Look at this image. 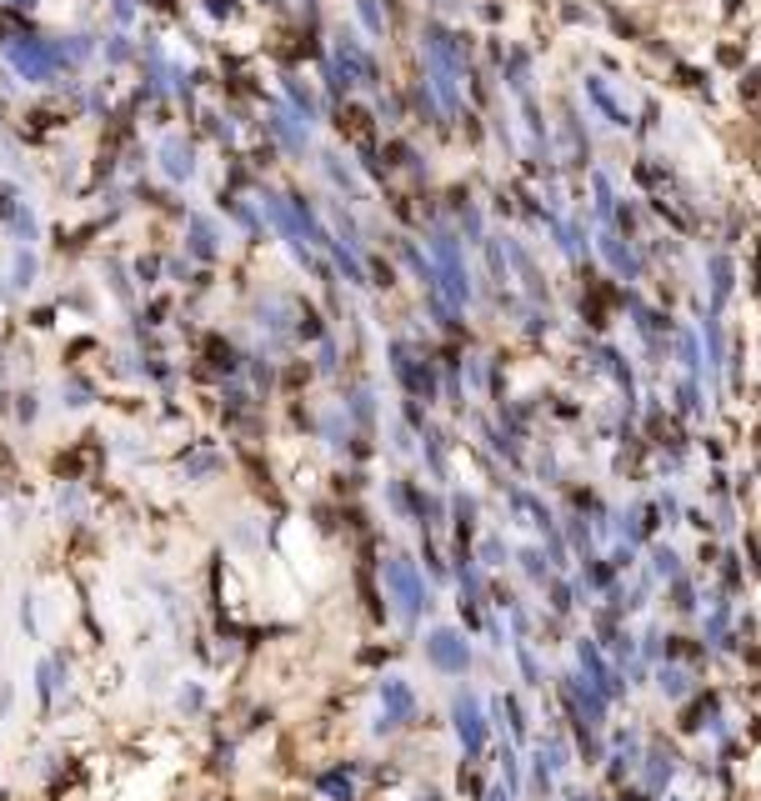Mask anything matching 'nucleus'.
<instances>
[{"label": "nucleus", "instance_id": "nucleus-1", "mask_svg": "<svg viewBox=\"0 0 761 801\" xmlns=\"http://www.w3.org/2000/svg\"><path fill=\"white\" fill-rule=\"evenodd\" d=\"M381 592H386V611L406 636H421V621L436 607V586H431L421 556L411 551H386L381 556Z\"/></svg>", "mask_w": 761, "mask_h": 801}, {"label": "nucleus", "instance_id": "nucleus-2", "mask_svg": "<svg viewBox=\"0 0 761 801\" xmlns=\"http://www.w3.org/2000/svg\"><path fill=\"white\" fill-rule=\"evenodd\" d=\"M446 722H452V737L461 741L466 762H481L491 751L496 722H491V707L477 686H452V697H446Z\"/></svg>", "mask_w": 761, "mask_h": 801}, {"label": "nucleus", "instance_id": "nucleus-3", "mask_svg": "<svg viewBox=\"0 0 761 801\" xmlns=\"http://www.w3.org/2000/svg\"><path fill=\"white\" fill-rule=\"evenodd\" d=\"M421 657L436 676L446 682H461V676L477 672V647H471V632L466 626H452V621H436L421 632Z\"/></svg>", "mask_w": 761, "mask_h": 801}, {"label": "nucleus", "instance_id": "nucleus-4", "mask_svg": "<svg viewBox=\"0 0 761 801\" xmlns=\"http://www.w3.org/2000/svg\"><path fill=\"white\" fill-rule=\"evenodd\" d=\"M376 707H381L376 711V726H371L376 741H391L396 732H406V726L421 722V697H416V686L401 672L376 676Z\"/></svg>", "mask_w": 761, "mask_h": 801}, {"label": "nucleus", "instance_id": "nucleus-5", "mask_svg": "<svg viewBox=\"0 0 761 801\" xmlns=\"http://www.w3.org/2000/svg\"><path fill=\"white\" fill-rule=\"evenodd\" d=\"M5 65L21 80H30V86H46V80H55L65 71V51L61 40L51 36H15L5 40Z\"/></svg>", "mask_w": 761, "mask_h": 801}, {"label": "nucleus", "instance_id": "nucleus-6", "mask_svg": "<svg viewBox=\"0 0 761 801\" xmlns=\"http://www.w3.org/2000/svg\"><path fill=\"white\" fill-rule=\"evenodd\" d=\"M571 666H576V672L586 676L592 686H601V691L611 697V707L632 697V682H626V672H621L617 661L601 651V641H596V636H576V641H571Z\"/></svg>", "mask_w": 761, "mask_h": 801}, {"label": "nucleus", "instance_id": "nucleus-7", "mask_svg": "<svg viewBox=\"0 0 761 801\" xmlns=\"http://www.w3.org/2000/svg\"><path fill=\"white\" fill-rule=\"evenodd\" d=\"M30 686H36V701L46 711L55 707V701L71 697V657L65 651H46V657L36 661V672H30Z\"/></svg>", "mask_w": 761, "mask_h": 801}, {"label": "nucleus", "instance_id": "nucleus-8", "mask_svg": "<svg viewBox=\"0 0 761 801\" xmlns=\"http://www.w3.org/2000/svg\"><path fill=\"white\" fill-rule=\"evenodd\" d=\"M486 707H491V722H502L506 741L527 751V741H531V711H527V701H521V691H496V697H486Z\"/></svg>", "mask_w": 761, "mask_h": 801}, {"label": "nucleus", "instance_id": "nucleus-9", "mask_svg": "<svg viewBox=\"0 0 761 801\" xmlns=\"http://www.w3.org/2000/svg\"><path fill=\"white\" fill-rule=\"evenodd\" d=\"M676 756H671L667 747H642V756H636V787L651 791V797H667L671 781H676Z\"/></svg>", "mask_w": 761, "mask_h": 801}, {"label": "nucleus", "instance_id": "nucleus-10", "mask_svg": "<svg viewBox=\"0 0 761 801\" xmlns=\"http://www.w3.org/2000/svg\"><path fill=\"white\" fill-rule=\"evenodd\" d=\"M362 776L366 766L362 762H331L326 772H316V797L326 801H362Z\"/></svg>", "mask_w": 761, "mask_h": 801}, {"label": "nucleus", "instance_id": "nucleus-11", "mask_svg": "<svg viewBox=\"0 0 761 801\" xmlns=\"http://www.w3.org/2000/svg\"><path fill=\"white\" fill-rule=\"evenodd\" d=\"M416 456L427 461V476L452 492V436H446L436 421H427V431H421V452H416Z\"/></svg>", "mask_w": 761, "mask_h": 801}, {"label": "nucleus", "instance_id": "nucleus-12", "mask_svg": "<svg viewBox=\"0 0 761 801\" xmlns=\"http://www.w3.org/2000/svg\"><path fill=\"white\" fill-rule=\"evenodd\" d=\"M220 471H226V452H216L211 441H191L181 452V476L191 481V486H206V481H216Z\"/></svg>", "mask_w": 761, "mask_h": 801}, {"label": "nucleus", "instance_id": "nucleus-13", "mask_svg": "<svg viewBox=\"0 0 761 801\" xmlns=\"http://www.w3.org/2000/svg\"><path fill=\"white\" fill-rule=\"evenodd\" d=\"M341 411L351 416V427L362 431V436H376V427H381V406H376L371 381H356V386H346V396H341Z\"/></svg>", "mask_w": 761, "mask_h": 801}, {"label": "nucleus", "instance_id": "nucleus-14", "mask_svg": "<svg viewBox=\"0 0 761 801\" xmlns=\"http://www.w3.org/2000/svg\"><path fill=\"white\" fill-rule=\"evenodd\" d=\"M651 686H657L667 701L682 707V701L697 691V666H686V661H657V666H651Z\"/></svg>", "mask_w": 761, "mask_h": 801}, {"label": "nucleus", "instance_id": "nucleus-15", "mask_svg": "<svg viewBox=\"0 0 761 801\" xmlns=\"http://www.w3.org/2000/svg\"><path fill=\"white\" fill-rule=\"evenodd\" d=\"M711 722H726L722 716V697H716V691H692V697L682 701V732L686 737H701V732H707Z\"/></svg>", "mask_w": 761, "mask_h": 801}, {"label": "nucleus", "instance_id": "nucleus-16", "mask_svg": "<svg viewBox=\"0 0 761 801\" xmlns=\"http://www.w3.org/2000/svg\"><path fill=\"white\" fill-rule=\"evenodd\" d=\"M531 756H536V762H546V772H551L556 781H567L571 762H576V747H571V741L551 726V732H542V737H536V751H531Z\"/></svg>", "mask_w": 761, "mask_h": 801}, {"label": "nucleus", "instance_id": "nucleus-17", "mask_svg": "<svg viewBox=\"0 0 761 801\" xmlns=\"http://www.w3.org/2000/svg\"><path fill=\"white\" fill-rule=\"evenodd\" d=\"M511 561H517L521 582H527L531 592H546V586H551V576H561V571L551 567V556H546L542 542H536V546H517V556H511Z\"/></svg>", "mask_w": 761, "mask_h": 801}, {"label": "nucleus", "instance_id": "nucleus-18", "mask_svg": "<svg viewBox=\"0 0 761 801\" xmlns=\"http://www.w3.org/2000/svg\"><path fill=\"white\" fill-rule=\"evenodd\" d=\"M86 511H91V486H86V481H61V486H55V517L61 521H71V526H80V521H86Z\"/></svg>", "mask_w": 761, "mask_h": 801}, {"label": "nucleus", "instance_id": "nucleus-19", "mask_svg": "<svg viewBox=\"0 0 761 801\" xmlns=\"http://www.w3.org/2000/svg\"><path fill=\"white\" fill-rule=\"evenodd\" d=\"M161 176H166V181H191L195 176V151L181 136H166V141H161Z\"/></svg>", "mask_w": 761, "mask_h": 801}, {"label": "nucleus", "instance_id": "nucleus-20", "mask_svg": "<svg viewBox=\"0 0 761 801\" xmlns=\"http://www.w3.org/2000/svg\"><path fill=\"white\" fill-rule=\"evenodd\" d=\"M561 536H567V546H571V556H576V561L596 556V526H592V517L567 511V517H561Z\"/></svg>", "mask_w": 761, "mask_h": 801}, {"label": "nucleus", "instance_id": "nucleus-21", "mask_svg": "<svg viewBox=\"0 0 761 801\" xmlns=\"http://www.w3.org/2000/svg\"><path fill=\"white\" fill-rule=\"evenodd\" d=\"M511 556H517V546L506 542L502 531H481V536H477V561H481L486 571L511 567Z\"/></svg>", "mask_w": 761, "mask_h": 801}, {"label": "nucleus", "instance_id": "nucleus-22", "mask_svg": "<svg viewBox=\"0 0 761 801\" xmlns=\"http://www.w3.org/2000/svg\"><path fill=\"white\" fill-rule=\"evenodd\" d=\"M646 571H651L657 582H676V576L686 571V561L671 542H651V551H646Z\"/></svg>", "mask_w": 761, "mask_h": 801}, {"label": "nucleus", "instance_id": "nucleus-23", "mask_svg": "<svg viewBox=\"0 0 761 801\" xmlns=\"http://www.w3.org/2000/svg\"><path fill=\"white\" fill-rule=\"evenodd\" d=\"M511 657H517L521 686H527V691H542V686H546V666H542V657H536V647H531V641H517Z\"/></svg>", "mask_w": 761, "mask_h": 801}, {"label": "nucleus", "instance_id": "nucleus-24", "mask_svg": "<svg viewBox=\"0 0 761 801\" xmlns=\"http://www.w3.org/2000/svg\"><path fill=\"white\" fill-rule=\"evenodd\" d=\"M55 406L61 411H86V406H96V386L86 376H65L61 391H55Z\"/></svg>", "mask_w": 761, "mask_h": 801}, {"label": "nucleus", "instance_id": "nucleus-25", "mask_svg": "<svg viewBox=\"0 0 761 801\" xmlns=\"http://www.w3.org/2000/svg\"><path fill=\"white\" fill-rule=\"evenodd\" d=\"M206 701H211L206 682H181V686H176V697H170V707H176V716H186V722H195V716L206 711Z\"/></svg>", "mask_w": 761, "mask_h": 801}, {"label": "nucleus", "instance_id": "nucleus-26", "mask_svg": "<svg viewBox=\"0 0 761 801\" xmlns=\"http://www.w3.org/2000/svg\"><path fill=\"white\" fill-rule=\"evenodd\" d=\"M667 592H671V611H676V616L701 621V592H697L692 582H686V571L676 576V582H667Z\"/></svg>", "mask_w": 761, "mask_h": 801}, {"label": "nucleus", "instance_id": "nucleus-27", "mask_svg": "<svg viewBox=\"0 0 761 801\" xmlns=\"http://www.w3.org/2000/svg\"><path fill=\"white\" fill-rule=\"evenodd\" d=\"M40 400H46V396H40L36 386H21V391H15V396H11V416H15V427H36L40 411H46Z\"/></svg>", "mask_w": 761, "mask_h": 801}, {"label": "nucleus", "instance_id": "nucleus-28", "mask_svg": "<svg viewBox=\"0 0 761 801\" xmlns=\"http://www.w3.org/2000/svg\"><path fill=\"white\" fill-rule=\"evenodd\" d=\"M216 241H220L216 226H211L206 216H191V241H186V251H191V256H201V260H211L220 251Z\"/></svg>", "mask_w": 761, "mask_h": 801}, {"label": "nucleus", "instance_id": "nucleus-29", "mask_svg": "<svg viewBox=\"0 0 761 801\" xmlns=\"http://www.w3.org/2000/svg\"><path fill=\"white\" fill-rule=\"evenodd\" d=\"M546 596H551V611H556V616H571V611H576V596H581L576 576H571V582H567V571H561V576H551Z\"/></svg>", "mask_w": 761, "mask_h": 801}, {"label": "nucleus", "instance_id": "nucleus-30", "mask_svg": "<svg viewBox=\"0 0 761 801\" xmlns=\"http://www.w3.org/2000/svg\"><path fill=\"white\" fill-rule=\"evenodd\" d=\"M671 406H676V416H701V381H676L671 386Z\"/></svg>", "mask_w": 761, "mask_h": 801}, {"label": "nucleus", "instance_id": "nucleus-31", "mask_svg": "<svg viewBox=\"0 0 761 801\" xmlns=\"http://www.w3.org/2000/svg\"><path fill=\"white\" fill-rule=\"evenodd\" d=\"M527 797H536V801L556 797V776L546 772V762H536V756H527Z\"/></svg>", "mask_w": 761, "mask_h": 801}, {"label": "nucleus", "instance_id": "nucleus-32", "mask_svg": "<svg viewBox=\"0 0 761 801\" xmlns=\"http://www.w3.org/2000/svg\"><path fill=\"white\" fill-rule=\"evenodd\" d=\"M36 256L30 251H15V266H11V291H30V281H36Z\"/></svg>", "mask_w": 761, "mask_h": 801}, {"label": "nucleus", "instance_id": "nucleus-33", "mask_svg": "<svg viewBox=\"0 0 761 801\" xmlns=\"http://www.w3.org/2000/svg\"><path fill=\"white\" fill-rule=\"evenodd\" d=\"M316 371H321V376H335V371H341V351H335L331 336H326L321 351H316Z\"/></svg>", "mask_w": 761, "mask_h": 801}, {"label": "nucleus", "instance_id": "nucleus-34", "mask_svg": "<svg viewBox=\"0 0 761 801\" xmlns=\"http://www.w3.org/2000/svg\"><path fill=\"white\" fill-rule=\"evenodd\" d=\"M657 506H661V511H667V517H671V521H686V506H682V496L671 492V486H667V492H661V496H657Z\"/></svg>", "mask_w": 761, "mask_h": 801}, {"label": "nucleus", "instance_id": "nucleus-35", "mask_svg": "<svg viewBox=\"0 0 761 801\" xmlns=\"http://www.w3.org/2000/svg\"><path fill=\"white\" fill-rule=\"evenodd\" d=\"M105 61H111V65L130 61V46H126V36H111V40H105Z\"/></svg>", "mask_w": 761, "mask_h": 801}, {"label": "nucleus", "instance_id": "nucleus-36", "mask_svg": "<svg viewBox=\"0 0 761 801\" xmlns=\"http://www.w3.org/2000/svg\"><path fill=\"white\" fill-rule=\"evenodd\" d=\"M356 11H362V21L381 36V11H376V0H356Z\"/></svg>", "mask_w": 761, "mask_h": 801}, {"label": "nucleus", "instance_id": "nucleus-37", "mask_svg": "<svg viewBox=\"0 0 761 801\" xmlns=\"http://www.w3.org/2000/svg\"><path fill=\"white\" fill-rule=\"evenodd\" d=\"M21 626L36 636V601H30V596H21Z\"/></svg>", "mask_w": 761, "mask_h": 801}, {"label": "nucleus", "instance_id": "nucleus-38", "mask_svg": "<svg viewBox=\"0 0 761 801\" xmlns=\"http://www.w3.org/2000/svg\"><path fill=\"white\" fill-rule=\"evenodd\" d=\"M11 707H15V686L0 682V716H11Z\"/></svg>", "mask_w": 761, "mask_h": 801}, {"label": "nucleus", "instance_id": "nucleus-39", "mask_svg": "<svg viewBox=\"0 0 761 801\" xmlns=\"http://www.w3.org/2000/svg\"><path fill=\"white\" fill-rule=\"evenodd\" d=\"M617 801H661V797H651V791H642V787H621Z\"/></svg>", "mask_w": 761, "mask_h": 801}, {"label": "nucleus", "instance_id": "nucleus-40", "mask_svg": "<svg viewBox=\"0 0 761 801\" xmlns=\"http://www.w3.org/2000/svg\"><path fill=\"white\" fill-rule=\"evenodd\" d=\"M561 801H596L586 787H561Z\"/></svg>", "mask_w": 761, "mask_h": 801}, {"label": "nucleus", "instance_id": "nucleus-41", "mask_svg": "<svg viewBox=\"0 0 761 801\" xmlns=\"http://www.w3.org/2000/svg\"><path fill=\"white\" fill-rule=\"evenodd\" d=\"M416 801H446V797H441L436 787H427V791H421V797H416Z\"/></svg>", "mask_w": 761, "mask_h": 801}, {"label": "nucleus", "instance_id": "nucleus-42", "mask_svg": "<svg viewBox=\"0 0 761 801\" xmlns=\"http://www.w3.org/2000/svg\"><path fill=\"white\" fill-rule=\"evenodd\" d=\"M5 5H15V11H30V5H36V0H5Z\"/></svg>", "mask_w": 761, "mask_h": 801}, {"label": "nucleus", "instance_id": "nucleus-43", "mask_svg": "<svg viewBox=\"0 0 761 801\" xmlns=\"http://www.w3.org/2000/svg\"><path fill=\"white\" fill-rule=\"evenodd\" d=\"M661 801H686V797H671V791H667V797H661Z\"/></svg>", "mask_w": 761, "mask_h": 801}]
</instances>
